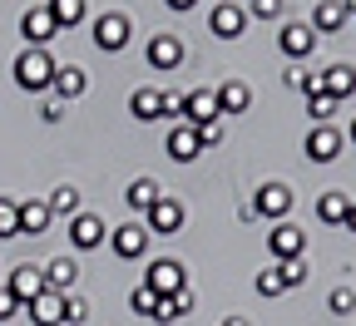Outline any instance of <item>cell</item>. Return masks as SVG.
Masks as SVG:
<instances>
[{
	"label": "cell",
	"instance_id": "277c9868",
	"mask_svg": "<svg viewBox=\"0 0 356 326\" xmlns=\"http://www.w3.org/2000/svg\"><path fill=\"white\" fill-rule=\"evenodd\" d=\"M104 238H109V227H104L99 213H74V218H70V243H74V252H95Z\"/></svg>",
	"mask_w": 356,
	"mask_h": 326
},
{
	"label": "cell",
	"instance_id": "83f0119b",
	"mask_svg": "<svg viewBox=\"0 0 356 326\" xmlns=\"http://www.w3.org/2000/svg\"><path fill=\"white\" fill-rule=\"evenodd\" d=\"M159 99H163L159 89H134V95H129V114L149 124V119H159Z\"/></svg>",
	"mask_w": 356,
	"mask_h": 326
},
{
	"label": "cell",
	"instance_id": "484cf974",
	"mask_svg": "<svg viewBox=\"0 0 356 326\" xmlns=\"http://www.w3.org/2000/svg\"><path fill=\"white\" fill-rule=\"evenodd\" d=\"M346 213H351V198H346V193L327 188V193L317 198V218H322V222H346Z\"/></svg>",
	"mask_w": 356,
	"mask_h": 326
},
{
	"label": "cell",
	"instance_id": "ee69618b",
	"mask_svg": "<svg viewBox=\"0 0 356 326\" xmlns=\"http://www.w3.org/2000/svg\"><path fill=\"white\" fill-rule=\"evenodd\" d=\"M346 227H351V232H356V203H351V213H346Z\"/></svg>",
	"mask_w": 356,
	"mask_h": 326
},
{
	"label": "cell",
	"instance_id": "bcb514c9",
	"mask_svg": "<svg viewBox=\"0 0 356 326\" xmlns=\"http://www.w3.org/2000/svg\"><path fill=\"white\" fill-rule=\"evenodd\" d=\"M351 144H356V119H351Z\"/></svg>",
	"mask_w": 356,
	"mask_h": 326
},
{
	"label": "cell",
	"instance_id": "e575fe53",
	"mask_svg": "<svg viewBox=\"0 0 356 326\" xmlns=\"http://www.w3.org/2000/svg\"><path fill=\"white\" fill-rule=\"evenodd\" d=\"M307 114L317 119V124H327V119L337 114V99H332V95H312V99H307Z\"/></svg>",
	"mask_w": 356,
	"mask_h": 326
},
{
	"label": "cell",
	"instance_id": "f6af8a7d",
	"mask_svg": "<svg viewBox=\"0 0 356 326\" xmlns=\"http://www.w3.org/2000/svg\"><path fill=\"white\" fill-rule=\"evenodd\" d=\"M222 326H248V321H243V316H228V321H222Z\"/></svg>",
	"mask_w": 356,
	"mask_h": 326
},
{
	"label": "cell",
	"instance_id": "836d02e7",
	"mask_svg": "<svg viewBox=\"0 0 356 326\" xmlns=\"http://www.w3.org/2000/svg\"><path fill=\"white\" fill-rule=\"evenodd\" d=\"M327 307H332L337 316H351V311H356V292H351V287H332Z\"/></svg>",
	"mask_w": 356,
	"mask_h": 326
},
{
	"label": "cell",
	"instance_id": "4dcf8cb0",
	"mask_svg": "<svg viewBox=\"0 0 356 326\" xmlns=\"http://www.w3.org/2000/svg\"><path fill=\"white\" fill-rule=\"evenodd\" d=\"M277 272H282V287H302V282H307V257L277 262Z\"/></svg>",
	"mask_w": 356,
	"mask_h": 326
},
{
	"label": "cell",
	"instance_id": "8d00e7d4",
	"mask_svg": "<svg viewBox=\"0 0 356 326\" xmlns=\"http://www.w3.org/2000/svg\"><path fill=\"white\" fill-rule=\"evenodd\" d=\"M89 316V307H84V297H65V326H79Z\"/></svg>",
	"mask_w": 356,
	"mask_h": 326
},
{
	"label": "cell",
	"instance_id": "ab89813d",
	"mask_svg": "<svg viewBox=\"0 0 356 326\" xmlns=\"http://www.w3.org/2000/svg\"><path fill=\"white\" fill-rule=\"evenodd\" d=\"M40 119H44V124H60V119H65V99H44Z\"/></svg>",
	"mask_w": 356,
	"mask_h": 326
},
{
	"label": "cell",
	"instance_id": "d6986e66",
	"mask_svg": "<svg viewBox=\"0 0 356 326\" xmlns=\"http://www.w3.org/2000/svg\"><path fill=\"white\" fill-rule=\"evenodd\" d=\"M159 198H163V193H159V183H154V178H134L129 188H124V203H129L134 213H144V218H149V208H154Z\"/></svg>",
	"mask_w": 356,
	"mask_h": 326
},
{
	"label": "cell",
	"instance_id": "f1b7e54d",
	"mask_svg": "<svg viewBox=\"0 0 356 326\" xmlns=\"http://www.w3.org/2000/svg\"><path fill=\"white\" fill-rule=\"evenodd\" d=\"M44 208H50V218H55V213H60V218H74V213H79V193H74V188H55L50 198H44Z\"/></svg>",
	"mask_w": 356,
	"mask_h": 326
},
{
	"label": "cell",
	"instance_id": "9c48e42d",
	"mask_svg": "<svg viewBox=\"0 0 356 326\" xmlns=\"http://www.w3.org/2000/svg\"><path fill=\"white\" fill-rule=\"evenodd\" d=\"M163 149H168V158H173V163H193V158L203 154V144H198V129H193V124H173Z\"/></svg>",
	"mask_w": 356,
	"mask_h": 326
},
{
	"label": "cell",
	"instance_id": "b9f144b4",
	"mask_svg": "<svg viewBox=\"0 0 356 326\" xmlns=\"http://www.w3.org/2000/svg\"><path fill=\"white\" fill-rule=\"evenodd\" d=\"M302 74H307V70H302V65H292V70H287V89H302Z\"/></svg>",
	"mask_w": 356,
	"mask_h": 326
},
{
	"label": "cell",
	"instance_id": "6da1fadb",
	"mask_svg": "<svg viewBox=\"0 0 356 326\" xmlns=\"http://www.w3.org/2000/svg\"><path fill=\"white\" fill-rule=\"evenodd\" d=\"M55 60L50 55H44V50H25L20 60H15V84L20 89H50L55 84Z\"/></svg>",
	"mask_w": 356,
	"mask_h": 326
},
{
	"label": "cell",
	"instance_id": "d590c367",
	"mask_svg": "<svg viewBox=\"0 0 356 326\" xmlns=\"http://www.w3.org/2000/svg\"><path fill=\"white\" fill-rule=\"evenodd\" d=\"M159 119H178V124H184V95H163L159 99Z\"/></svg>",
	"mask_w": 356,
	"mask_h": 326
},
{
	"label": "cell",
	"instance_id": "44dd1931",
	"mask_svg": "<svg viewBox=\"0 0 356 326\" xmlns=\"http://www.w3.org/2000/svg\"><path fill=\"white\" fill-rule=\"evenodd\" d=\"M84 84H89V79H84V70H79V65H60L50 89H55L60 99H79V95H84Z\"/></svg>",
	"mask_w": 356,
	"mask_h": 326
},
{
	"label": "cell",
	"instance_id": "d6a6232c",
	"mask_svg": "<svg viewBox=\"0 0 356 326\" xmlns=\"http://www.w3.org/2000/svg\"><path fill=\"white\" fill-rule=\"evenodd\" d=\"M257 292H262V297H282V292H287V287H282V272H277V267H262V272H257Z\"/></svg>",
	"mask_w": 356,
	"mask_h": 326
},
{
	"label": "cell",
	"instance_id": "7bdbcfd3",
	"mask_svg": "<svg viewBox=\"0 0 356 326\" xmlns=\"http://www.w3.org/2000/svg\"><path fill=\"white\" fill-rule=\"evenodd\" d=\"M198 0H168V10H193Z\"/></svg>",
	"mask_w": 356,
	"mask_h": 326
},
{
	"label": "cell",
	"instance_id": "5b68a950",
	"mask_svg": "<svg viewBox=\"0 0 356 326\" xmlns=\"http://www.w3.org/2000/svg\"><path fill=\"white\" fill-rule=\"evenodd\" d=\"M149 238H154V232H149L144 222H124V227L109 232V247H114V257L134 262V257H144V252H149Z\"/></svg>",
	"mask_w": 356,
	"mask_h": 326
},
{
	"label": "cell",
	"instance_id": "30bf717a",
	"mask_svg": "<svg viewBox=\"0 0 356 326\" xmlns=\"http://www.w3.org/2000/svg\"><path fill=\"white\" fill-rule=\"evenodd\" d=\"M6 292H10L20 307H30V302L44 292V272H40V267H30V262H20V267L10 272V287H6Z\"/></svg>",
	"mask_w": 356,
	"mask_h": 326
},
{
	"label": "cell",
	"instance_id": "60d3db41",
	"mask_svg": "<svg viewBox=\"0 0 356 326\" xmlns=\"http://www.w3.org/2000/svg\"><path fill=\"white\" fill-rule=\"evenodd\" d=\"M15 311H20V302H15V297H10V292H0V321H10V316H15Z\"/></svg>",
	"mask_w": 356,
	"mask_h": 326
},
{
	"label": "cell",
	"instance_id": "ac0fdd59",
	"mask_svg": "<svg viewBox=\"0 0 356 326\" xmlns=\"http://www.w3.org/2000/svg\"><path fill=\"white\" fill-rule=\"evenodd\" d=\"M40 272H44V292H60V297H70L74 277H79V267H74L70 257H50V262H44Z\"/></svg>",
	"mask_w": 356,
	"mask_h": 326
},
{
	"label": "cell",
	"instance_id": "4fadbf2b",
	"mask_svg": "<svg viewBox=\"0 0 356 326\" xmlns=\"http://www.w3.org/2000/svg\"><path fill=\"white\" fill-rule=\"evenodd\" d=\"M213 119H218V95H213V89H193V95H184V124L203 129Z\"/></svg>",
	"mask_w": 356,
	"mask_h": 326
},
{
	"label": "cell",
	"instance_id": "3957f363",
	"mask_svg": "<svg viewBox=\"0 0 356 326\" xmlns=\"http://www.w3.org/2000/svg\"><path fill=\"white\" fill-rule=\"evenodd\" d=\"M302 149H307V158H312V163H337V158H341V149H346V133H341V129H332V124H317V129L307 133V144H302Z\"/></svg>",
	"mask_w": 356,
	"mask_h": 326
},
{
	"label": "cell",
	"instance_id": "8992f818",
	"mask_svg": "<svg viewBox=\"0 0 356 326\" xmlns=\"http://www.w3.org/2000/svg\"><path fill=\"white\" fill-rule=\"evenodd\" d=\"M184 218H188V213H184V203H178V198H168V193H163V198H159V203L149 208V218H144V227L154 232V238H173V232H178V227H184Z\"/></svg>",
	"mask_w": 356,
	"mask_h": 326
},
{
	"label": "cell",
	"instance_id": "2e32d148",
	"mask_svg": "<svg viewBox=\"0 0 356 326\" xmlns=\"http://www.w3.org/2000/svg\"><path fill=\"white\" fill-rule=\"evenodd\" d=\"M129 20L124 15H99L95 20V44H99V50H124V44H129Z\"/></svg>",
	"mask_w": 356,
	"mask_h": 326
},
{
	"label": "cell",
	"instance_id": "7402d4cb",
	"mask_svg": "<svg viewBox=\"0 0 356 326\" xmlns=\"http://www.w3.org/2000/svg\"><path fill=\"white\" fill-rule=\"evenodd\" d=\"M322 74H327V95H332L337 104L356 95V70H351V65H332V70H322Z\"/></svg>",
	"mask_w": 356,
	"mask_h": 326
},
{
	"label": "cell",
	"instance_id": "1f68e13d",
	"mask_svg": "<svg viewBox=\"0 0 356 326\" xmlns=\"http://www.w3.org/2000/svg\"><path fill=\"white\" fill-rule=\"evenodd\" d=\"M129 307H134V311H139V316H154V311H159V297H154V292H149V287L139 282V287H134V292H129Z\"/></svg>",
	"mask_w": 356,
	"mask_h": 326
},
{
	"label": "cell",
	"instance_id": "f546056e",
	"mask_svg": "<svg viewBox=\"0 0 356 326\" xmlns=\"http://www.w3.org/2000/svg\"><path fill=\"white\" fill-rule=\"evenodd\" d=\"M15 232H20V203L0 198V238H15Z\"/></svg>",
	"mask_w": 356,
	"mask_h": 326
},
{
	"label": "cell",
	"instance_id": "d4e9b609",
	"mask_svg": "<svg viewBox=\"0 0 356 326\" xmlns=\"http://www.w3.org/2000/svg\"><path fill=\"white\" fill-rule=\"evenodd\" d=\"M351 15H346V6L341 0H322L317 10H312V30H341Z\"/></svg>",
	"mask_w": 356,
	"mask_h": 326
},
{
	"label": "cell",
	"instance_id": "cb8c5ba5",
	"mask_svg": "<svg viewBox=\"0 0 356 326\" xmlns=\"http://www.w3.org/2000/svg\"><path fill=\"white\" fill-rule=\"evenodd\" d=\"M213 95H218V114H243L248 109V84H238V79H228V84H222V89H213Z\"/></svg>",
	"mask_w": 356,
	"mask_h": 326
},
{
	"label": "cell",
	"instance_id": "52a82bcc",
	"mask_svg": "<svg viewBox=\"0 0 356 326\" xmlns=\"http://www.w3.org/2000/svg\"><path fill=\"white\" fill-rule=\"evenodd\" d=\"M267 247H273V257H277V262H292V257H302V252H307V232H302L297 222H277L273 232H267Z\"/></svg>",
	"mask_w": 356,
	"mask_h": 326
},
{
	"label": "cell",
	"instance_id": "7c38bea8",
	"mask_svg": "<svg viewBox=\"0 0 356 326\" xmlns=\"http://www.w3.org/2000/svg\"><path fill=\"white\" fill-rule=\"evenodd\" d=\"M20 35L35 44V50H44V44H50L60 30H55V20H50V10L35 6V10H25V15H20Z\"/></svg>",
	"mask_w": 356,
	"mask_h": 326
},
{
	"label": "cell",
	"instance_id": "ba28073f",
	"mask_svg": "<svg viewBox=\"0 0 356 326\" xmlns=\"http://www.w3.org/2000/svg\"><path fill=\"white\" fill-rule=\"evenodd\" d=\"M252 213H262V218H287L292 213V188L287 183H262L257 188V198H252Z\"/></svg>",
	"mask_w": 356,
	"mask_h": 326
},
{
	"label": "cell",
	"instance_id": "e0dca14e",
	"mask_svg": "<svg viewBox=\"0 0 356 326\" xmlns=\"http://www.w3.org/2000/svg\"><path fill=\"white\" fill-rule=\"evenodd\" d=\"M25 311H30L35 326H65V297H60V292H40Z\"/></svg>",
	"mask_w": 356,
	"mask_h": 326
},
{
	"label": "cell",
	"instance_id": "8fae6325",
	"mask_svg": "<svg viewBox=\"0 0 356 326\" xmlns=\"http://www.w3.org/2000/svg\"><path fill=\"white\" fill-rule=\"evenodd\" d=\"M277 44H282V55H287V60H297V65H302L312 50H317V30H312V25H282Z\"/></svg>",
	"mask_w": 356,
	"mask_h": 326
},
{
	"label": "cell",
	"instance_id": "4316f807",
	"mask_svg": "<svg viewBox=\"0 0 356 326\" xmlns=\"http://www.w3.org/2000/svg\"><path fill=\"white\" fill-rule=\"evenodd\" d=\"M44 227H50V208L44 203H20V232L25 238H40Z\"/></svg>",
	"mask_w": 356,
	"mask_h": 326
},
{
	"label": "cell",
	"instance_id": "7a4b0ae2",
	"mask_svg": "<svg viewBox=\"0 0 356 326\" xmlns=\"http://www.w3.org/2000/svg\"><path fill=\"white\" fill-rule=\"evenodd\" d=\"M144 287H149L154 297H173V292H184V287H188V272H184V262L159 257V262L144 272Z\"/></svg>",
	"mask_w": 356,
	"mask_h": 326
},
{
	"label": "cell",
	"instance_id": "f35d334b",
	"mask_svg": "<svg viewBox=\"0 0 356 326\" xmlns=\"http://www.w3.org/2000/svg\"><path fill=\"white\" fill-rule=\"evenodd\" d=\"M198 144H203V149H213V144H222V124H218V119L198 129Z\"/></svg>",
	"mask_w": 356,
	"mask_h": 326
},
{
	"label": "cell",
	"instance_id": "ffe728a7",
	"mask_svg": "<svg viewBox=\"0 0 356 326\" xmlns=\"http://www.w3.org/2000/svg\"><path fill=\"white\" fill-rule=\"evenodd\" d=\"M193 311V292L184 287V292H173V297H159V311L149 316V321H159V326H173L178 316H188Z\"/></svg>",
	"mask_w": 356,
	"mask_h": 326
},
{
	"label": "cell",
	"instance_id": "74e56055",
	"mask_svg": "<svg viewBox=\"0 0 356 326\" xmlns=\"http://www.w3.org/2000/svg\"><path fill=\"white\" fill-rule=\"evenodd\" d=\"M252 15L257 20H277L282 15V0H252Z\"/></svg>",
	"mask_w": 356,
	"mask_h": 326
},
{
	"label": "cell",
	"instance_id": "603a6c76",
	"mask_svg": "<svg viewBox=\"0 0 356 326\" xmlns=\"http://www.w3.org/2000/svg\"><path fill=\"white\" fill-rule=\"evenodd\" d=\"M44 10H50L55 30H74L84 20V0H44Z\"/></svg>",
	"mask_w": 356,
	"mask_h": 326
},
{
	"label": "cell",
	"instance_id": "5bb4252c",
	"mask_svg": "<svg viewBox=\"0 0 356 326\" xmlns=\"http://www.w3.org/2000/svg\"><path fill=\"white\" fill-rule=\"evenodd\" d=\"M243 25H248V15H243V6H213V15H208V30L218 35V40H238L243 35Z\"/></svg>",
	"mask_w": 356,
	"mask_h": 326
},
{
	"label": "cell",
	"instance_id": "9a60e30c",
	"mask_svg": "<svg viewBox=\"0 0 356 326\" xmlns=\"http://www.w3.org/2000/svg\"><path fill=\"white\" fill-rule=\"evenodd\" d=\"M149 65L154 70H178L184 65V40L178 35H154L149 40Z\"/></svg>",
	"mask_w": 356,
	"mask_h": 326
}]
</instances>
